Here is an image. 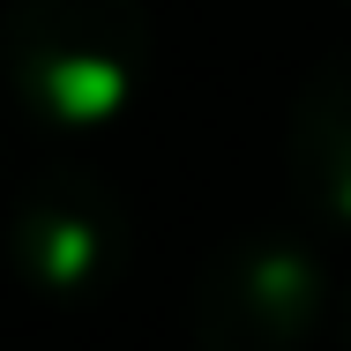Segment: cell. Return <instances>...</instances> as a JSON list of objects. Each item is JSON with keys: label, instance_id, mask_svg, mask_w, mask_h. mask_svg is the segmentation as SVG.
Segmentation results:
<instances>
[{"label": "cell", "instance_id": "1", "mask_svg": "<svg viewBox=\"0 0 351 351\" xmlns=\"http://www.w3.org/2000/svg\"><path fill=\"white\" fill-rule=\"evenodd\" d=\"M149 8L142 0H8L0 8V82L45 128H112L149 82Z\"/></svg>", "mask_w": 351, "mask_h": 351}, {"label": "cell", "instance_id": "2", "mask_svg": "<svg viewBox=\"0 0 351 351\" xmlns=\"http://www.w3.org/2000/svg\"><path fill=\"white\" fill-rule=\"evenodd\" d=\"M329 314V262L306 232H224L195 277V351H306Z\"/></svg>", "mask_w": 351, "mask_h": 351}, {"label": "cell", "instance_id": "3", "mask_svg": "<svg viewBox=\"0 0 351 351\" xmlns=\"http://www.w3.org/2000/svg\"><path fill=\"white\" fill-rule=\"evenodd\" d=\"M128 210L120 195L82 172V165H45L15 210H8V269L53 306H90L128 277Z\"/></svg>", "mask_w": 351, "mask_h": 351}, {"label": "cell", "instance_id": "4", "mask_svg": "<svg viewBox=\"0 0 351 351\" xmlns=\"http://www.w3.org/2000/svg\"><path fill=\"white\" fill-rule=\"evenodd\" d=\"M284 165H291L299 202L322 224L351 232V45L306 68L284 120Z\"/></svg>", "mask_w": 351, "mask_h": 351}, {"label": "cell", "instance_id": "5", "mask_svg": "<svg viewBox=\"0 0 351 351\" xmlns=\"http://www.w3.org/2000/svg\"><path fill=\"white\" fill-rule=\"evenodd\" d=\"M344 351H351V291H344Z\"/></svg>", "mask_w": 351, "mask_h": 351}, {"label": "cell", "instance_id": "6", "mask_svg": "<svg viewBox=\"0 0 351 351\" xmlns=\"http://www.w3.org/2000/svg\"><path fill=\"white\" fill-rule=\"evenodd\" d=\"M344 8H351V0H344Z\"/></svg>", "mask_w": 351, "mask_h": 351}]
</instances>
